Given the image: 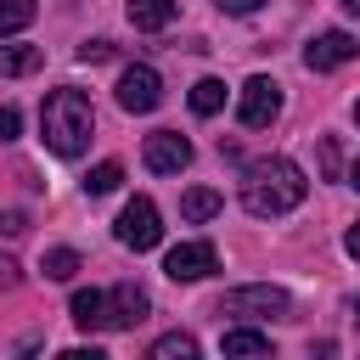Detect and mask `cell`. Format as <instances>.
Returning a JSON list of instances; mask_svg holds the SVG:
<instances>
[{
    "instance_id": "obj_1",
    "label": "cell",
    "mask_w": 360,
    "mask_h": 360,
    "mask_svg": "<svg viewBox=\"0 0 360 360\" xmlns=\"http://www.w3.org/2000/svg\"><path fill=\"white\" fill-rule=\"evenodd\" d=\"M304 191H309V180H304V169H298L292 158H259V163H248V174H242V208L259 214V219L292 214V208L304 202Z\"/></svg>"
},
{
    "instance_id": "obj_2",
    "label": "cell",
    "mask_w": 360,
    "mask_h": 360,
    "mask_svg": "<svg viewBox=\"0 0 360 360\" xmlns=\"http://www.w3.org/2000/svg\"><path fill=\"white\" fill-rule=\"evenodd\" d=\"M39 135L56 158H79L96 135V112H90V96L79 90H51L45 107H39Z\"/></svg>"
},
{
    "instance_id": "obj_3",
    "label": "cell",
    "mask_w": 360,
    "mask_h": 360,
    "mask_svg": "<svg viewBox=\"0 0 360 360\" xmlns=\"http://www.w3.org/2000/svg\"><path fill=\"white\" fill-rule=\"evenodd\" d=\"M112 236H118L124 248H135V253L158 248V236H163V225H158V202H152V197H129L124 214H118V225H112Z\"/></svg>"
},
{
    "instance_id": "obj_4",
    "label": "cell",
    "mask_w": 360,
    "mask_h": 360,
    "mask_svg": "<svg viewBox=\"0 0 360 360\" xmlns=\"http://www.w3.org/2000/svg\"><path fill=\"white\" fill-rule=\"evenodd\" d=\"M287 309H292V298H287L281 287H270V281H259V287H231V292L219 298V315H248V321L287 315Z\"/></svg>"
},
{
    "instance_id": "obj_5",
    "label": "cell",
    "mask_w": 360,
    "mask_h": 360,
    "mask_svg": "<svg viewBox=\"0 0 360 360\" xmlns=\"http://www.w3.org/2000/svg\"><path fill=\"white\" fill-rule=\"evenodd\" d=\"M276 112H281V84L264 79V73H253V79L236 90V118H242L248 129H264V124H276Z\"/></svg>"
},
{
    "instance_id": "obj_6",
    "label": "cell",
    "mask_w": 360,
    "mask_h": 360,
    "mask_svg": "<svg viewBox=\"0 0 360 360\" xmlns=\"http://www.w3.org/2000/svg\"><path fill=\"white\" fill-rule=\"evenodd\" d=\"M158 101H163V79H158V68L135 62V68L118 73V107H124V112H152Z\"/></svg>"
},
{
    "instance_id": "obj_7",
    "label": "cell",
    "mask_w": 360,
    "mask_h": 360,
    "mask_svg": "<svg viewBox=\"0 0 360 360\" xmlns=\"http://www.w3.org/2000/svg\"><path fill=\"white\" fill-rule=\"evenodd\" d=\"M354 56H360V39H354V34H343V28H326V34H315V39L304 45V62H309L315 73L343 68V62H354Z\"/></svg>"
},
{
    "instance_id": "obj_8",
    "label": "cell",
    "mask_w": 360,
    "mask_h": 360,
    "mask_svg": "<svg viewBox=\"0 0 360 360\" xmlns=\"http://www.w3.org/2000/svg\"><path fill=\"white\" fill-rule=\"evenodd\" d=\"M141 158H146V169H152V174H180V169L191 163V141H186V135H174V129H158V135H146Z\"/></svg>"
},
{
    "instance_id": "obj_9",
    "label": "cell",
    "mask_w": 360,
    "mask_h": 360,
    "mask_svg": "<svg viewBox=\"0 0 360 360\" xmlns=\"http://www.w3.org/2000/svg\"><path fill=\"white\" fill-rule=\"evenodd\" d=\"M163 270H169L174 281H202V276L219 270V253H214V242H180V248H169Z\"/></svg>"
},
{
    "instance_id": "obj_10",
    "label": "cell",
    "mask_w": 360,
    "mask_h": 360,
    "mask_svg": "<svg viewBox=\"0 0 360 360\" xmlns=\"http://www.w3.org/2000/svg\"><path fill=\"white\" fill-rule=\"evenodd\" d=\"M146 309H152L146 287H135V281L107 287V332H118V326H141V321H146Z\"/></svg>"
},
{
    "instance_id": "obj_11",
    "label": "cell",
    "mask_w": 360,
    "mask_h": 360,
    "mask_svg": "<svg viewBox=\"0 0 360 360\" xmlns=\"http://www.w3.org/2000/svg\"><path fill=\"white\" fill-rule=\"evenodd\" d=\"M73 321L84 332H107V292H96V287L73 292Z\"/></svg>"
},
{
    "instance_id": "obj_12",
    "label": "cell",
    "mask_w": 360,
    "mask_h": 360,
    "mask_svg": "<svg viewBox=\"0 0 360 360\" xmlns=\"http://www.w3.org/2000/svg\"><path fill=\"white\" fill-rule=\"evenodd\" d=\"M219 349H225V360H248V354H270V338L253 332V326H231L219 338Z\"/></svg>"
},
{
    "instance_id": "obj_13",
    "label": "cell",
    "mask_w": 360,
    "mask_h": 360,
    "mask_svg": "<svg viewBox=\"0 0 360 360\" xmlns=\"http://www.w3.org/2000/svg\"><path fill=\"white\" fill-rule=\"evenodd\" d=\"M129 22L146 28V34H158V28L174 22V0H129Z\"/></svg>"
},
{
    "instance_id": "obj_14",
    "label": "cell",
    "mask_w": 360,
    "mask_h": 360,
    "mask_svg": "<svg viewBox=\"0 0 360 360\" xmlns=\"http://www.w3.org/2000/svg\"><path fill=\"white\" fill-rule=\"evenodd\" d=\"M39 62H45V51H39V45H0V73H6V79L34 73Z\"/></svg>"
},
{
    "instance_id": "obj_15",
    "label": "cell",
    "mask_w": 360,
    "mask_h": 360,
    "mask_svg": "<svg viewBox=\"0 0 360 360\" xmlns=\"http://www.w3.org/2000/svg\"><path fill=\"white\" fill-rule=\"evenodd\" d=\"M219 202H225L219 191H208V186H197V191H186V197H180V214H186L191 225H202V219H214V214H219Z\"/></svg>"
},
{
    "instance_id": "obj_16",
    "label": "cell",
    "mask_w": 360,
    "mask_h": 360,
    "mask_svg": "<svg viewBox=\"0 0 360 360\" xmlns=\"http://www.w3.org/2000/svg\"><path fill=\"white\" fill-rule=\"evenodd\" d=\"M219 107H225V84H219V79H197V84H191V112H197V118H214Z\"/></svg>"
},
{
    "instance_id": "obj_17",
    "label": "cell",
    "mask_w": 360,
    "mask_h": 360,
    "mask_svg": "<svg viewBox=\"0 0 360 360\" xmlns=\"http://www.w3.org/2000/svg\"><path fill=\"white\" fill-rule=\"evenodd\" d=\"M152 360H197V338L191 332H169L152 343Z\"/></svg>"
},
{
    "instance_id": "obj_18",
    "label": "cell",
    "mask_w": 360,
    "mask_h": 360,
    "mask_svg": "<svg viewBox=\"0 0 360 360\" xmlns=\"http://www.w3.org/2000/svg\"><path fill=\"white\" fill-rule=\"evenodd\" d=\"M34 11H39L34 0H0V39H6V34H22V28L34 22Z\"/></svg>"
},
{
    "instance_id": "obj_19",
    "label": "cell",
    "mask_w": 360,
    "mask_h": 360,
    "mask_svg": "<svg viewBox=\"0 0 360 360\" xmlns=\"http://www.w3.org/2000/svg\"><path fill=\"white\" fill-rule=\"evenodd\" d=\"M118 180H124V163L107 158V163H96V169L84 174V191H90V197H107V191H118Z\"/></svg>"
},
{
    "instance_id": "obj_20",
    "label": "cell",
    "mask_w": 360,
    "mask_h": 360,
    "mask_svg": "<svg viewBox=\"0 0 360 360\" xmlns=\"http://www.w3.org/2000/svg\"><path fill=\"white\" fill-rule=\"evenodd\" d=\"M73 270H79V253L73 248H51L45 253V276L51 281H73Z\"/></svg>"
},
{
    "instance_id": "obj_21",
    "label": "cell",
    "mask_w": 360,
    "mask_h": 360,
    "mask_svg": "<svg viewBox=\"0 0 360 360\" xmlns=\"http://www.w3.org/2000/svg\"><path fill=\"white\" fill-rule=\"evenodd\" d=\"M17 281H22V264H17L11 253H0V292H11Z\"/></svg>"
},
{
    "instance_id": "obj_22",
    "label": "cell",
    "mask_w": 360,
    "mask_h": 360,
    "mask_svg": "<svg viewBox=\"0 0 360 360\" xmlns=\"http://www.w3.org/2000/svg\"><path fill=\"white\" fill-rule=\"evenodd\" d=\"M107 56H112L107 39H84V45H79V62H107Z\"/></svg>"
},
{
    "instance_id": "obj_23",
    "label": "cell",
    "mask_w": 360,
    "mask_h": 360,
    "mask_svg": "<svg viewBox=\"0 0 360 360\" xmlns=\"http://www.w3.org/2000/svg\"><path fill=\"white\" fill-rule=\"evenodd\" d=\"M17 129H22V112L17 107H0V141H17Z\"/></svg>"
},
{
    "instance_id": "obj_24",
    "label": "cell",
    "mask_w": 360,
    "mask_h": 360,
    "mask_svg": "<svg viewBox=\"0 0 360 360\" xmlns=\"http://www.w3.org/2000/svg\"><path fill=\"white\" fill-rule=\"evenodd\" d=\"M0 231H6V236H22V231H28V214L6 208V214H0Z\"/></svg>"
},
{
    "instance_id": "obj_25",
    "label": "cell",
    "mask_w": 360,
    "mask_h": 360,
    "mask_svg": "<svg viewBox=\"0 0 360 360\" xmlns=\"http://www.w3.org/2000/svg\"><path fill=\"white\" fill-rule=\"evenodd\" d=\"M264 0H219V11H231V17H248V11H259Z\"/></svg>"
},
{
    "instance_id": "obj_26",
    "label": "cell",
    "mask_w": 360,
    "mask_h": 360,
    "mask_svg": "<svg viewBox=\"0 0 360 360\" xmlns=\"http://www.w3.org/2000/svg\"><path fill=\"white\" fill-rule=\"evenodd\" d=\"M343 253H349V259H360V219L343 231Z\"/></svg>"
},
{
    "instance_id": "obj_27",
    "label": "cell",
    "mask_w": 360,
    "mask_h": 360,
    "mask_svg": "<svg viewBox=\"0 0 360 360\" xmlns=\"http://www.w3.org/2000/svg\"><path fill=\"white\" fill-rule=\"evenodd\" d=\"M62 360H107V354L90 343V349H62Z\"/></svg>"
},
{
    "instance_id": "obj_28",
    "label": "cell",
    "mask_w": 360,
    "mask_h": 360,
    "mask_svg": "<svg viewBox=\"0 0 360 360\" xmlns=\"http://www.w3.org/2000/svg\"><path fill=\"white\" fill-rule=\"evenodd\" d=\"M338 6H343V11H349V17H360V0H338Z\"/></svg>"
},
{
    "instance_id": "obj_29",
    "label": "cell",
    "mask_w": 360,
    "mask_h": 360,
    "mask_svg": "<svg viewBox=\"0 0 360 360\" xmlns=\"http://www.w3.org/2000/svg\"><path fill=\"white\" fill-rule=\"evenodd\" d=\"M349 186H354V191H360V163H354V169H349Z\"/></svg>"
},
{
    "instance_id": "obj_30",
    "label": "cell",
    "mask_w": 360,
    "mask_h": 360,
    "mask_svg": "<svg viewBox=\"0 0 360 360\" xmlns=\"http://www.w3.org/2000/svg\"><path fill=\"white\" fill-rule=\"evenodd\" d=\"M354 321H360V298H354Z\"/></svg>"
},
{
    "instance_id": "obj_31",
    "label": "cell",
    "mask_w": 360,
    "mask_h": 360,
    "mask_svg": "<svg viewBox=\"0 0 360 360\" xmlns=\"http://www.w3.org/2000/svg\"><path fill=\"white\" fill-rule=\"evenodd\" d=\"M354 118H360V107H354Z\"/></svg>"
}]
</instances>
